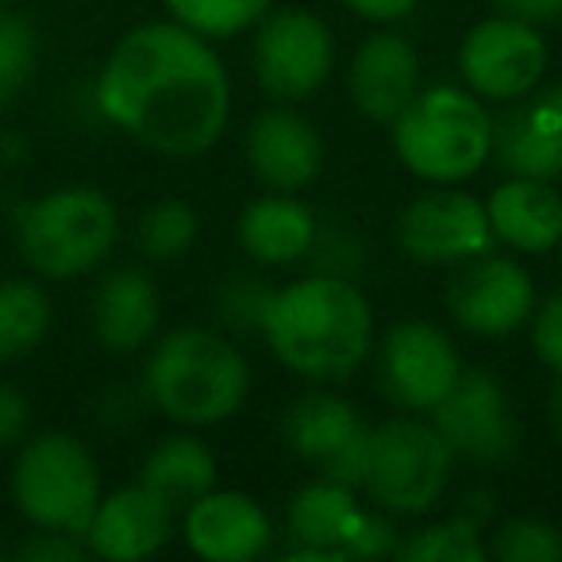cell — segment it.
<instances>
[{"label": "cell", "instance_id": "23", "mask_svg": "<svg viewBox=\"0 0 562 562\" xmlns=\"http://www.w3.org/2000/svg\"><path fill=\"white\" fill-rule=\"evenodd\" d=\"M316 212L293 193L258 196L239 216V247L258 266H293L305 262L308 247L316 239Z\"/></svg>", "mask_w": 562, "mask_h": 562}, {"label": "cell", "instance_id": "10", "mask_svg": "<svg viewBox=\"0 0 562 562\" xmlns=\"http://www.w3.org/2000/svg\"><path fill=\"white\" fill-rule=\"evenodd\" d=\"M462 374L459 347L428 321H401L382 336L374 355V378L382 397L401 413L428 416L451 393Z\"/></svg>", "mask_w": 562, "mask_h": 562}, {"label": "cell", "instance_id": "6", "mask_svg": "<svg viewBox=\"0 0 562 562\" xmlns=\"http://www.w3.org/2000/svg\"><path fill=\"white\" fill-rule=\"evenodd\" d=\"M454 454L428 416L401 413L370 428L359 493L390 516H424L443 501Z\"/></svg>", "mask_w": 562, "mask_h": 562}, {"label": "cell", "instance_id": "24", "mask_svg": "<svg viewBox=\"0 0 562 562\" xmlns=\"http://www.w3.org/2000/svg\"><path fill=\"white\" fill-rule=\"evenodd\" d=\"M139 482L181 513L189 501H196L216 485V459L196 436L178 431V436H166L150 447V454L139 467Z\"/></svg>", "mask_w": 562, "mask_h": 562}, {"label": "cell", "instance_id": "29", "mask_svg": "<svg viewBox=\"0 0 562 562\" xmlns=\"http://www.w3.org/2000/svg\"><path fill=\"white\" fill-rule=\"evenodd\" d=\"M485 554L497 562H562V531L536 516H513L485 536Z\"/></svg>", "mask_w": 562, "mask_h": 562}, {"label": "cell", "instance_id": "35", "mask_svg": "<svg viewBox=\"0 0 562 562\" xmlns=\"http://www.w3.org/2000/svg\"><path fill=\"white\" fill-rule=\"evenodd\" d=\"M27 424H32V405H27V397L20 390H12V385L0 382V451L20 443Z\"/></svg>", "mask_w": 562, "mask_h": 562}, {"label": "cell", "instance_id": "31", "mask_svg": "<svg viewBox=\"0 0 562 562\" xmlns=\"http://www.w3.org/2000/svg\"><path fill=\"white\" fill-rule=\"evenodd\" d=\"M35 58H40L35 27L16 12H0V109L16 101L20 89L32 81Z\"/></svg>", "mask_w": 562, "mask_h": 562}, {"label": "cell", "instance_id": "11", "mask_svg": "<svg viewBox=\"0 0 562 562\" xmlns=\"http://www.w3.org/2000/svg\"><path fill=\"white\" fill-rule=\"evenodd\" d=\"M454 459L477 467H501L520 451V424L508 405V393L490 370L462 367L459 382L428 413Z\"/></svg>", "mask_w": 562, "mask_h": 562}, {"label": "cell", "instance_id": "15", "mask_svg": "<svg viewBox=\"0 0 562 562\" xmlns=\"http://www.w3.org/2000/svg\"><path fill=\"white\" fill-rule=\"evenodd\" d=\"M447 313L462 331L482 339L513 336L536 313V281L516 258L485 255L459 266L447 285Z\"/></svg>", "mask_w": 562, "mask_h": 562}, {"label": "cell", "instance_id": "13", "mask_svg": "<svg viewBox=\"0 0 562 562\" xmlns=\"http://www.w3.org/2000/svg\"><path fill=\"white\" fill-rule=\"evenodd\" d=\"M459 74L482 101L508 104L536 93L547 74V43L539 27L513 16H490L462 35Z\"/></svg>", "mask_w": 562, "mask_h": 562}, {"label": "cell", "instance_id": "16", "mask_svg": "<svg viewBox=\"0 0 562 562\" xmlns=\"http://www.w3.org/2000/svg\"><path fill=\"white\" fill-rule=\"evenodd\" d=\"M181 539L209 562H250L270 551L273 524L255 497L212 485L181 508Z\"/></svg>", "mask_w": 562, "mask_h": 562}, {"label": "cell", "instance_id": "4", "mask_svg": "<svg viewBox=\"0 0 562 562\" xmlns=\"http://www.w3.org/2000/svg\"><path fill=\"white\" fill-rule=\"evenodd\" d=\"M390 127L401 166L428 186H462L490 166L493 112L470 89H420Z\"/></svg>", "mask_w": 562, "mask_h": 562}, {"label": "cell", "instance_id": "28", "mask_svg": "<svg viewBox=\"0 0 562 562\" xmlns=\"http://www.w3.org/2000/svg\"><path fill=\"white\" fill-rule=\"evenodd\" d=\"M162 4L181 27L204 40H235L273 9V0H162Z\"/></svg>", "mask_w": 562, "mask_h": 562}, {"label": "cell", "instance_id": "14", "mask_svg": "<svg viewBox=\"0 0 562 562\" xmlns=\"http://www.w3.org/2000/svg\"><path fill=\"white\" fill-rule=\"evenodd\" d=\"M281 436L290 443L305 467L316 470V477L336 485H362V470H367V447L370 428L362 416L355 413L351 401L336 397V393H301L290 401L285 420H281Z\"/></svg>", "mask_w": 562, "mask_h": 562}, {"label": "cell", "instance_id": "27", "mask_svg": "<svg viewBox=\"0 0 562 562\" xmlns=\"http://www.w3.org/2000/svg\"><path fill=\"white\" fill-rule=\"evenodd\" d=\"M196 235H201V220H196L193 204L170 196L143 212L135 243H139V255L150 262H178L193 250Z\"/></svg>", "mask_w": 562, "mask_h": 562}, {"label": "cell", "instance_id": "32", "mask_svg": "<svg viewBox=\"0 0 562 562\" xmlns=\"http://www.w3.org/2000/svg\"><path fill=\"white\" fill-rule=\"evenodd\" d=\"M305 262L313 266V273L359 281L362 266H367V243H362V235L351 224H316V239L308 247Z\"/></svg>", "mask_w": 562, "mask_h": 562}, {"label": "cell", "instance_id": "33", "mask_svg": "<svg viewBox=\"0 0 562 562\" xmlns=\"http://www.w3.org/2000/svg\"><path fill=\"white\" fill-rule=\"evenodd\" d=\"M528 324H531V351H536V359L559 378L562 374V290L551 293V297L531 313Z\"/></svg>", "mask_w": 562, "mask_h": 562}, {"label": "cell", "instance_id": "22", "mask_svg": "<svg viewBox=\"0 0 562 562\" xmlns=\"http://www.w3.org/2000/svg\"><path fill=\"white\" fill-rule=\"evenodd\" d=\"M493 239L516 255H551L562 239V193L543 178H505L485 201Z\"/></svg>", "mask_w": 562, "mask_h": 562}, {"label": "cell", "instance_id": "34", "mask_svg": "<svg viewBox=\"0 0 562 562\" xmlns=\"http://www.w3.org/2000/svg\"><path fill=\"white\" fill-rule=\"evenodd\" d=\"M16 554L24 562H74V559H86L89 547L81 536H66V531H43L40 528V536L27 539Z\"/></svg>", "mask_w": 562, "mask_h": 562}, {"label": "cell", "instance_id": "2", "mask_svg": "<svg viewBox=\"0 0 562 562\" xmlns=\"http://www.w3.org/2000/svg\"><path fill=\"white\" fill-rule=\"evenodd\" d=\"M258 336L305 382H347L374 351V308L359 281L308 273L273 290Z\"/></svg>", "mask_w": 562, "mask_h": 562}, {"label": "cell", "instance_id": "5", "mask_svg": "<svg viewBox=\"0 0 562 562\" xmlns=\"http://www.w3.org/2000/svg\"><path fill=\"white\" fill-rule=\"evenodd\" d=\"M120 239V212L101 189L70 186L32 201L16 220L20 258L40 278H78L101 266Z\"/></svg>", "mask_w": 562, "mask_h": 562}, {"label": "cell", "instance_id": "12", "mask_svg": "<svg viewBox=\"0 0 562 562\" xmlns=\"http://www.w3.org/2000/svg\"><path fill=\"white\" fill-rule=\"evenodd\" d=\"M493 227L485 204L454 186H431L416 193L397 216V247L420 266H462L493 250Z\"/></svg>", "mask_w": 562, "mask_h": 562}, {"label": "cell", "instance_id": "25", "mask_svg": "<svg viewBox=\"0 0 562 562\" xmlns=\"http://www.w3.org/2000/svg\"><path fill=\"white\" fill-rule=\"evenodd\" d=\"M50 331V297L27 278L0 281V362L32 355Z\"/></svg>", "mask_w": 562, "mask_h": 562}, {"label": "cell", "instance_id": "40", "mask_svg": "<svg viewBox=\"0 0 562 562\" xmlns=\"http://www.w3.org/2000/svg\"><path fill=\"white\" fill-rule=\"evenodd\" d=\"M0 4H9V0H0Z\"/></svg>", "mask_w": 562, "mask_h": 562}, {"label": "cell", "instance_id": "38", "mask_svg": "<svg viewBox=\"0 0 562 562\" xmlns=\"http://www.w3.org/2000/svg\"><path fill=\"white\" fill-rule=\"evenodd\" d=\"M547 416H551L554 436L562 439V374H559V382H554V390H551V401H547Z\"/></svg>", "mask_w": 562, "mask_h": 562}, {"label": "cell", "instance_id": "8", "mask_svg": "<svg viewBox=\"0 0 562 562\" xmlns=\"http://www.w3.org/2000/svg\"><path fill=\"white\" fill-rule=\"evenodd\" d=\"M285 531L290 547L281 559H382L393 554L401 531L390 513L374 505H362L359 490L336 482H308L305 490L293 493L290 513H285Z\"/></svg>", "mask_w": 562, "mask_h": 562}, {"label": "cell", "instance_id": "18", "mask_svg": "<svg viewBox=\"0 0 562 562\" xmlns=\"http://www.w3.org/2000/svg\"><path fill=\"white\" fill-rule=\"evenodd\" d=\"M508 178H562V89L508 101L493 116V155Z\"/></svg>", "mask_w": 562, "mask_h": 562}, {"label": "cell", "instance_id": "37", "mask_svg": "<svg viewBox=\"0 0 562 562\" xmlns=\"http://www.w3.org/2000/svg\"><path fill=\"white\" fill-rule=\"evenodd\" d=\"M339 4L351 9L355 16L370 20V24H397V20H405L420 0H339Z\"/></svg>", "mask_w": 562, "mask_h": 562}, {"label": "cell", "instance_id": "19", "mask_svg": "<svg viewBox=\"0 0 562 562\" xmlns=\"http://www.w3.org/2000/svg\"><path fill=\"white\" fill-rule=\"evenodd\" d=\"M420 93V55L401 32H374L355 47L347 66V97L370 124H393Z\"/></svg>", "mask_w": 562, "mask_h": 562}, {"label": "cell", "instance_id": "1", "mask_svg": "<svg viewBox=\"0 0 562 562\" xmlns=\"http://www.w3.org/2000/svg\"><path fill=\"white\" fill-rule=\"evenodd\" d=\"M97 104L135 143L170 158L216 147L232 120V78L204 35L178 20L139 24L112 47Z\"/></svg>", "mask_w": 562, "mask_h": 562}, {"label": "cell", "instance_id": "26", "mask_svg": "<svg viewBox=\"0 0 562 562\" xmlns=\"http://www.w3.org/2000/svg\"><path fill=\"white\" fill-rule=\"evenodd\" d=\"M393 559L401 562H485L482 524L454 513L451 520L428 524V528L405 531L393 547Z\"/></svg>", "mask_w": 562, "mask_h": 562}, {"label": "cell", "instance_id": "36", "mask_svg": "<svg viewBox=\"0 0 562 562\" xmlns=\"http://www.w3.org/2000/svg\"><path fill=\"white\" fill-rule=\"evenodd\" d=\"M490 4L501 12V16H513L531 27H543V24L562 20V0H490Z\"/></svg>", "mask_w": 562, "mask_h": 562}, {"label": "cell", "instance_id": "7", "mask_svg": "<svg viewBox=\"0 0 562 562\" xmlns=\"http://www.w3.org/2000/svg\"><path fill=\"white\" fill-rule=\"evenodd\" d=\"M16 508L43 531L81 536L101 505V470L89 447L66 431H43L27 439L12 470Z\"/></svg>", "mask_w": 562, "mask_h": 562}, {"label": "cell", "instance_id": "21", "mask_svg": "<svg viewBox=\"0 0 562 562\" xmlns=\"http://www.w3.org/2000/svg\"><path fill=\"white\" fill-rule=\"evenodd\" d=\"M89 321H93V336L104 351L135 355L155 339L158 324H162L158 285L139 266H120L93 290Z\"/></svg>", "mask_w": 562, "mask_h": 562}, {"label": "cell", "instance_id": "9", "mask_svg": "<svg viewBox=\"0 0 562 562\" xmlns=\"http://www.w3.org/2000/svg\"><path fill=\"white\" fill-rule=\"evenodd\" d=\"M250 70L262 93L278 101H308L336 70L331 27L308 9L266 12L255 24Z\"/></svg>", "mask_w": 562, "mask_h": 562}, {"label": "cell", "instance_id": "39", "mask_svg": "<svg viewBox=\"0 0 562 562\" xmlns=\"http://www.w3.org/2000/svg\"><path fill=\"white\" fill-rule=\"evenodd\" d=\"M554 250H559V258H562V239H559V247H554Z\"/></svg>", "mask_w": 562, "mask_h": 562}, {"label": "cell", "instance_id": "20", "mask_svg": "<svg viewBox=\"0 0 562 562\" xmlns=\"http://www.w3.org/2000/svg\"><path fill=\"white\" fill-rule=\"evenodd\" d=\"M178 531V508L166 505L143 482L101 497L86 528V547L97 559L135 562L158 554Z\"/></svg>", "mask_w": 562, "mask_h": 562}, {"label": "cell", "instance_id": "3", "mask_svg": "<svg viewBox=\"0 0 562 562\" xmlns=\"http://www.w3.org/2000/svg\"><path fill=\"white\" fill-rule=\"evenodd\" d=\"M147 401L181 428H209L243 408L250 367L227 336L212 328H178L162 336L143 367Z\"/></svg>", "mask_w": 562, "mask_h": 562}, {"label": "cell", "instance_id": "30", "mask_svg": "<svg viewBox=\"0 0 562 562\" xmlns=\"http://www.w3.org/2000/svg\"><path fill=\"white\" fill-rule=\"evenodd\" d=\"M270 297H273V285L266 278H258V273H235V278L216 285L212 308H216V321L227 331L250 336V331H262Z\"/></svg>", "mask_w": 562, "mask_h": 562}, {"label": "cell", "instance_id": "17", "mask_svg": "<svg viewBox=\"0 0 562 562\" xmlns=\"http://www.w3.org/2000/svg\"><path fill=\"white\" fill-rule=\"evenodd\" d=\"M247 166L273 193H301L324 173V139L313 120L293 109H266L243 135Z\"/></svg>", "mask_w": 562, "mask_h": 562}]
</instances>
